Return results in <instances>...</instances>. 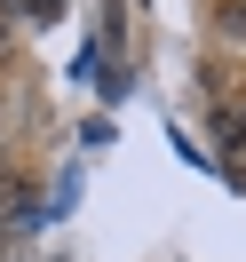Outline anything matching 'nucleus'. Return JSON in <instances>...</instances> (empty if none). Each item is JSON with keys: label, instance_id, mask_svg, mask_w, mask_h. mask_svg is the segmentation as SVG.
Wrapping results in <instances>:
<instances>
[{"label": "nucleus", "instance_id": "1", "mask_svg": "<svg viewBox=\"0 0 246 262\" xmlns=\"http://www.w3.org/2000/svg\"><path fill=\"white\" fill-rule=\"evenodd\" d=\"M0 214H8V223H32V214H40V191L24 175H0Z\"/></svg>", "mask_w": 246, "mask_h": 262}, {"label": "nucleus", "instance_id": "2", "mask_svg": "<svg viewBox=\"0 0 246 262\" xmlns=\"http://www.w3.org/2000/svg\"><path fill=\"white\" fill-rule=\"evenodd\" d=\"M222 40H238V48H246V0H222Z\"/></svg>", "mask_w": 246, "mask_h": 262}, {"label": "nucleus", "instance_id": "3", "mask_svg": "<svg viewBox=\"0 0 246 262\" xmlns=\"http://www.w3.org/2000/svg\"><path fill=\"white\" fill-rule=\"evenodd\" d=\"M8 8H16V16H56L64 0H8Z\"/></svg>", "mask_w": 246, "mask_h": 262}]
</instances>
